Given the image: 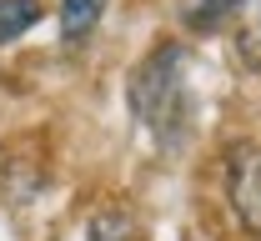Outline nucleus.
<instances>
[{"instance_id":"nucleus-1","label":"nucleus","mask_w":261,"mask_h":241,"mask_svg":"<svg viewBox=\"0 0 261 241\" xmlns=\"http://www.w3.org/2000/svg\"><path fill=\"white\" fill-rule=\"evenodd\" d=\"M130 105L146 121V131L176 151L191 131V91H186V45H161L146 56V66L130 75Z\"/></svg>"},{"instance_id":"nucleus-2","label":"nucleus","mask_w":261,"mask_h":241,"mask_svg":"<svg viewBox=\"0 0 261 241\" xmlns=\"http://www.w3.org/2000/svg\"><path fill=\"white\" fill-rule=\"evenodd\" d=\"M226 186H231V211L241 216V226H246L251 236H261V151L256 146L231 151Z\"/></svg>"},{"instance_id":"nucleus-3","label":"nucleus","mask_w":261,"mask_h":241,"mask_svg":"<svg viewBox=\"0 0 261 241\" xmlns=\"http://www.w3.org/2000/svg\"><path fill=\"white\" fill-rule=\"evenodd\" d=\"M106 15V0H61V40L65 45H81L91 40V31Z\"/></svg>"},{"instance_id":"nucleus-4","label":"nucleus","mask_w":261,"mask_h":241,"mask_svg":"<svg viewBox=\"0 0 261 241\" xmlns=\"http://www.w3.org/2000/svg\"><path fill=\"white\" fill-rule=\"evenodd\" d=\"M86 241H141V226H136V216L121 206H106L91 216V226H86Z\"/></svg>"},{"instance_id":"nucleus-5","label":"nucleus","mask_w":261,"mask_h":241,"mask_svg":"<svg viewBox=\"0 0 261 241\" xmlns=\"http://www.w3.org/2000/svg\"><path fill=\"white\" fill-rule=\"evenodd\" d=\"M40 20V0H0V45L20 40Z\"/></svg>"},{"instance_id":"nucleus-6","label":"nucleus","mask_w":261,"mask_h":241,"mask_svg":"<svg viewBox=\"0 0 261 241\" xmlns=\"http://www.w3.org/2000/svg\"><path fill=\"white\" fill-rule=\"evenodd\" d=\"M231 10H241V0H196L186 5V25L191 31H211V25H221Z\"/></svg>"}]
</instances>
